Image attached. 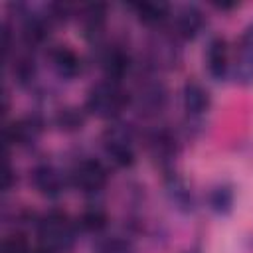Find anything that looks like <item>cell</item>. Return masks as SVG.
Masks as SVG:
<instances>
[{"label":"cell","instance_id":"obj_1","mask_svg":"<svg viewBox=\"0 0 253 253\" xmlns=\"http://www.w3.org/2000/svg\"><path fill=\"white\" fill-rule=\"evenodd\" d=\"M34 231H36L38 245L51 253L71 251L81 233L75 217H71L67 211L57 210V208H51V210L40 213Z\"/></svg>","mask_w":253,"mask_h":253},{"label":"cell","instance_id":"obj_2","mask_svg":"<svg viewBox=\"0 0 253 253\" xmlns=\"http://www.w3.org/2000/svg\"><path fill=\"white\" fill-rule=\"evenodd\" d=\"M126 107H130V91L123 83L103 77L89 87L83 103L87 115L107 123L121 119Z\"/></svg>","mask_w":253,"mask_h":253},{"label":"cell","instance_id":"obj_3","mask_svg":"<svg viewBox=\"0 0 253 253\" xmlns=\"http://www.w3.org/2000/svg\"><path fill=\"white\" fill-rule=\"evenodd\" d=\"M184 57L182 42L168 30H154L150 38L146 40L144 51H142V65L146 71L152 73H164V71H174L180 67Z\"/></svg>","mask_w":253,"mask_h":253},{"label":"cell","instance_id":"obj_4","mask_svg":"<svg viewBox=\"0 0 253 253\" xmlns=\"http://www.w3.org/2000/svg\"><path fill=\"white\" fill-rule=\"evenodd\" d=\"M136 142L138 132L132 125L125 123L123 119L107 123L101 132V148L109 162L119 168H130L136 162Z\"/></svg>","mask_w":253,"mask_h":253},{"label":"cell","instance_id":"obj_5","mask_svg":"<svg viewBox=\"0 0 253 253\" xmlns=\"http://www.w3.org/2000/svg\"><path fill=\"white\" fill-rule=\"evenodd\" d=\"M130 107L142 119H158L168 107V87L152 71H146L136 77L134 87L130 89Z\"/></svg>","mask_w":253,"mask_h":253},{"label":"cell","instance_id":"obj_6","mask_svg":"<svg viewBox=\"0 0 253 253\" xmlns=\"http://www.w3.org/2000/svg\"><path fill=\"white\" fill-rule=\"evenodd\" d=\"M67 180L69 186L79 194L87 198H95L109 184V168L105 166L103 160L95 156H81L69 166Z\"/></svg>","mask_w":253,"mask_h":253},{"label":"cell","instance_id":"obj_7","mask_svg":"<svg viewBox=\"0 0 253 253\" xmlns=\"http://www.w3.org/2000/svg\"><path fill=\"white\" fill-rule=\"evenodd\" d=\"M95 55L93 61L95 65L101 69L103 79H111V81H119L123 83L134 69V57L128 51V47L121 42H101L97 45H93Z\"/></svg>","mask_w":253,"mask_h":253},{"label":"cell","instance_id":"obj_8","mask_svg":"<svg viewBox=\"0 0 253 253\" xmlns=\"http://www.w3.org/2000/svg\"><path fill=\"white\" fill-rule=\"evenodd\" d=\"M144 146H146L152 162L156 164V168L162 170V174L174 172V162L180 154V140L172 128L160 125V126L146 130Z\"/></svg>","mask_w":253,"mask_h":253},{"label":"cell","instance_id":"obj_9","mask_svg":"<svg viewBox=\"0 0 253 253\" xmlns=\"http://www.w3.org/2000/svg\"><path fill=\"white\" fill-rule=\"evenodd\" d=\"M30 184L42 198L57 200L65 194V188L69 186L67 170H61L53 162L40 160L30 170Z\"/></svg>","mask_w":253,"mask_h":253},{"label":"cell","instance_id":"obj_10","mask_svg":"<svg viewBox=\"0 0 253 253\" xmlns=\"http://www.w3.org/2000/svg\"><path fill=\"white\" fill-rule=\"evenodd\" d=\"M182 109L186 115L188 130H198L211 109V95L198 79H188L182 85Z\"/></svg>","mask_w":253,"mask_h":253},{"label":"cell","instance_id":"obj_11","mask_svg":"<svg viewBox=\"0 0 253 253\" xmlns=\"http://www.w3.org/2000/svg\"><path fill=\"white\" fill-rule=\"evenodd\" d=\"M45 130V121L42 115L38 113H28L22 115L14 121H10L6 125V142L8 146H16V148H32L38 144V140L42 138Z\"/></svg>","mask_w":253,"mask_h":253},{"label":"cell","instance_id":"obj_12","mask_svg":"<svg viewBox=\"0 0 253 253\" xmlns=\"http://www.w3.org/2000/svg\"><path fill=\"white\" fill-rule=\"evenodd\" d=\"M107 14H109V8H107V4H101V2L83 4V6H77V10H75V20L79 24L81 36L85 42L91 43V47L107 40V36H105L107 20H109Z\"/></svg>","mask_w":253,"mask_h":253},{"label":"cell","instance_id":"obj_13","mask_svg":"<svg viewBox=\"0 0 253 253\" xmlns=\"http://www.w3.org/2000/svg\"><path fill=\"white\" fill-rule=\"evenodd\" d=\"M206 14L198 4H184L172 12L168 30L184 43V42H194L200 38L206 30Z\"/></svg>","mask_w":253,"mask_h":253},{"label":"cell","instance_id":"obj_14","mask_svg":"<svg viewBox=\"0 0 253 253\" xmlns=\"http://www.w3.org/2000/svg\"><path fill=\"white\" fill-rule=\"evenodd\" d=\"M204 65L211 81L223 83L231 75V55L229 43L223 36H211L206 43L204 51Z\"/></svg>","mask_w":253,"mask_h":253},{"label":"cell","instance_id":"obj_15","mask_svg":"<svg viewBox=\"0 0 253 253\" xmlns=\"http://www.w3.org/2000/svg\"><path fill=\"white\" fill-rule=\"evenodd\" d=\"M231 77L241 87H253V22L241 32L231 61Z\"/></svg>","mask_w":253,"mask_h":253},{"label":"cell","instance_id":"obj_16","mask_svg":"<svg viewBox=\"0 0 253 253\" xmlns=\"http://www.w3.org/2000/svg\"><path fill=\"white\" fill-rule=\"evenodd\" d=\"M47 59L49 67L61 81H73L85 69L83 57L69 45H51L47 51Z\"/></svg>","mask_w":253,"mask_h":253},{"label":"cell","instance_id":"obj_17","mask_svg":"<svg viewBox=\"0 0 253 253\" xmlns=\"http://www.w3.org/2000/svg\"><path fill=\"white\" fill-rule=\"evenodd\" d=\"M164 190H166V198L172 204V208L184 215L192 213L196 210V198L192 188L188 186V182L178 176L176 172L164 174Z\"/></svg>","mask_w":253,"mask_h":253},{"label":"cell","instance_id":"obj_18","mask_svg":"<svg viewBox=\"0 0 253 253\" xmlns=\"http://www.w3.org/2000/svg\"><path fill=\"white\" fill-rule=\"evenodd\" d=\"M134 12V18L138 24H142L148 30H162L168 28L170 18H172V6L166 2H136L128 6Z\"/></svg>","mask_w":253,"mask_h":253},{"label":"cell","instance_id":"obj_19","mask_svg":"<svg viewBox=\"0 0 253 253\" xmlns=\"http://www.w3.org/2000/svg\"><path fill=\"white\" fill-rule=\"evenodd\" d=\"M10 73L14 77V81L20 87H32V83L38 79V61H36V53L22 47L20 51H16L14 59L8 63Z\"/></svg>","mask_w":253,"mask_h":253},{"label":"cell","instance_id":"obj_20","mask_svg":"<svg viewBox=\"0 0 253 253\" xmlns=\"http://www.w3.org/2000/svg\"><path fill=\"white\" fill-rule=\"evenodd\" d=\"M206 202H208V208L211 213H215L219 217L229 215L233 211V206H235V190L231 184L219 182L208 190Z\"/></svg>","mask_w":253,"mask_h":253},{"label":"cell","instance_id":"obj_21","mask_svg":"<svg viewBox=\"0 0 253 253\" xmlns=\"http://www.w3.org/2000/svg\"><path fill=\"white\" fill-rule=\"evenodd\" d=\"M75 221H77V227L81 233H91L97 237V235L105 233V229L109 225V213L101 204H91L75 217Z\"/></svg>","mask_w":253,"mask_h":253},{"label":"cell","instance_id":"obj_22","mask_svg":"<svg viewBox=\"0 0 253 253\" xmlns=\"http://www.w3.org/2000/svg\"><path fill=\"white\" fill-rule=\"evenodd\" d=\"M85 121H87V113L85 109H79L75 105H67V107H61L55 111L51 123L53 126L59 130V132H65V134H75V132H81L83 126H85Z\"/></svg>","mask_w":253,"mask_h":253},{"label":"cell","instance_id":"obj_23","mask_svg":"<svg viewBox=\"0 0 253 253\" xmlns=\"http://www.w3.org/2000/svg\"><path fill=\"white\" fill-rule=\"evenodd\" d=\"M91 253H136V247L125 233H101L95 237Z\"/></svg>","mask_w":253,"mask_h":253},{"label":"cell","instance_id":"obj_24","mask_svg":"<svg viewBox=\"0 0 253 253\" xmlns=\"http://www.w3.org/2000/svg\"><path fill=\"white\" fill-rule=\"evenodd\" d=\"M34 247H30V241L26 237V233L22 231H12L10 235L4 237L0 253H32Z\"/></svg>","mask_w":253,"mask_h":253},{"label":"cell","instance_id":"obj_25","mask_svg":"<svg viewBox=\"0 0 253 253\" xmlns=\"http://www.w3.org/2000/svg\"><path fill=\"white\" fill-rule=\"evenodd\" d=\"M215 10H221V12H229V10H235V8H239V2H215V4H211Z\"/></svg>","mask_w":253,"mask_h":253},{"label":"cell","instance_id":"obj_26","mask_svg":"<svg viewBox=\"0 0 253 253\" xmlns=\"http://www.w3.org/2000/svg\"><path fill=\"white\" fill-rule=\"evenodd\" d=\"M32 253H51V251H47V249H43V247H40V245H38V247H34V249H32Z\"/></svg>","mask_w":253,"mask_h":253},{"label":"cell","instance_id":"obj_27","mask_svg":"<svg viewBox=\"0 0 253 253\" xmlns=\"http://www.w3.org/2000/svg\"><path fill=\"white\" fill-rule=\"evenodd\" d=\"M184 253H202V249L196 245V247H190V249H188V251H184Z\"/></svg>","mask_w":253,"mask_h":253}]
</instances>
